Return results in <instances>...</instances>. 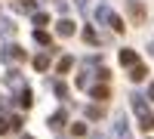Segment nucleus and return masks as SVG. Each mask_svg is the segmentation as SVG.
I'll return each mask as SVG.
<instances>
[{"label":"nucleus","instance_id":"obj_27","mask_svg":"<svg viewBox=\"0 0 154 139\" xmlns=\"http://www.w3.org/2000/svg\"><path fill=\"white\" fill-rule=\"evenodd\" d=\"M89 139H105V136H96V133H93V136H89Z\"/></svg>","mask_w":154,"mask_h":139},{"label":"nucleus","instance_id":"obj_3","mask_svg":"<svg viewBox=\"0 0 154 139\" xmlns=\"http://www.w3.org/2000/svg\"><path fill=\"white\" fill-rule=\"evenodd\" d=\"M114 136H117V139H133L130 124H126V118H123V115H117V118H114Z\"/></svg>","mask_w":154,"mask_h":139},{"label":"nucleus","instance_id":"obj_7","mask_svg":"<svg viewBox=\"0 0 154 139\" xmlns=\"http://www.w3.org/2000/svg\"><path fill=\"white\" fill-rule=\"evenodd\" d=\"M49 127H53V130H59V127H65V124H68V111L65 108H59V111H53V115H49Z\"/></svg>","mask_w":154,"mask_h":139},{"label":"nucleus","instance_id":"obj_20","mask_svg":"<svg viewBox=\"0 0 154 139\" xmlns=\"http://www.w3.org/2000/svg\"><path fill=\"white\" fill-rule=\"evenodd\" d=\"M83 40H86V43H99V37H96V31L89 28V25L83 28Z\"/></svg>","mask_w":154,"mask_h":139},{"label":"nucleus","instance_id":"obj_23","mask_svg":"<svg viewBox=\"0 0 154 139\" xmlns=\"http://www.w3.org/2000/svg\"><path fill=\"white\" fill-rule=\"evenodd\" d=\"M71 133H74V136H89L86 124H74V127H71Z\"/></svg>","mask_w":154,"mask_h":139},{"label":"nucleus","instance_id":"obj_11","mask_svg":"<svg viewBox=\"0 0 154 139\" xmlns=\"http://www.w3.org/2000/svg\"><path fill=\"white\" fill-rule=\"evenodd\" d=\"M145 74H148V68L139 62V65H133V68H130V81H136V84H139V81H145Z\"/></svg>","mask_w":154,"mask_h":139},{"label":"nucleus","instance_id":"obj_8","mask_svg":"<svg viewBox=\"0 0 154 139\" xmlns=\"http://www.w3.org/2000/svg\"><path fill=\"white\" fill-rule=\"evenodd\" d=\"M120 65H126V68L139 65V53L136 49H120Z\"/></svg>","mask_w":154,"mask_h":139},{"label":"nucleus","instance_id":"obj_4","mask_svg":"<svg viewBox=\"0 0 154 139\" xmlns=\"http://www.w3.org/2000/svg\"><path fill=\"white\" fill-rule=\"evenodd\" d=\"M3 59H6V62H12V59H16V62H25L28 56H25V49H22L19 43H9V46H3Z\"/></svg>","mask_w":154,"mask_h":139},{"label":"nucleus","instance_id":"obj_29","mask_svg":"<svg viewBox=\"0 0 154 139\" xmlns=\"http://www.w3.org/2000/svg\"><path fill=\"white\" fill-rule=\"evenodd\" d=\"M148 49H151V53H154V43H151V46H148Z\"/></svg>","mask_w":154,"mask_h":139},{"label":"nucleus","instance_id":"obj_28","mask_svg":"<svg viewBox=\"0 0 154 139\" xmlns=\"http://www.w3.org/2000/svg\"><path fill=\"white\" fill-rule=\"evenodd\" d=\"M19 139H34V136H19Z\"/></svg>","mask_w":154,"mask_h":139},{"label":"nucleus","instance_id":"obj_16","mask_svg":"<svg viewBox=\"0 0 154 139\" xmlns=\"http://www.w3.org/2000/svg\"><path fill=\"white\" fill-rule=\"evenodd\" d=\"M19 102H22V108H31V105H34V96H31V90H28V87H25V90L19 93Z\"/></svg>","mask_w":154,"mask_h":139},{"label":"nucleus","instance_id":"obj_22","mask_svg":"<svg viewBox=\"0 0 154 139\" xmlns=\"http://www.w3.org/2000/svg\"><path fill=\"white\" fill-rule=\"evenodd\" d=\"M77 87H80V90H89V71L77 74Z\"/></svg>","mask_w":154,"mask_h":139},{"label":"nucleus","instance_id":"obj_14","mask_svg":"<svg viewBox=\"0 0 154 139\" xmlns=\"http://www.w3.org/2000/svg\"><path fill=\"white\" fill-rule=\"evenodd\" d=\"M12 31H16V25H12L6 16H0V37H9Z\"/></svg>","mask_w":154,"mask_h":139},{"label":"nucleus","instance_id":"obj_15","mask_svg":"<svg viewBox=\"0 0 154 139\" xmlns=\"http://www.w3.org/2000/svg\"><path fill=\"white\" fill-rule=\"evenodd\" d=\"M34 40L40 43V46H49V43H53V37H49L43 28H34Z\"/></svg>","mask_w":154,"mask_h":139},{"label":"nucleus","instance_id":"obj_12","mask_svg":"<svg viewBox=\"0 0 154 139\" xmlns=\"http://www.w3.org/2000/svg\"><path fill=\"white\" fill-rule=\"evenodd\" d=\"M89 96H93V99H99V102H102V99H108L111 93H108V87H105V84H99V87H89Z\"/></svg>","mask_w":154,"mask_h":139},{"label":"nucleus","instance_id":"obj_1","mask_svg":"<svg viewBox=\"0 0 154 139\" xmlns=\"http://www.w3.org/2000/svg\"><path fill=\"white\" fill-rule=\"evenodd\" d=\"M96 19H99V22H105V25H108V28H111L114 34H123V28H126V25L120 22V16H114V12H111V6H108V3H102V6H99Z\"/></svg>","mask_w":154,"mask_h":139},{"label":"nucleus","instance_id":"obj_5","mask_svg":"<svg viewBox=\"0 0 154 139\" xmlns=\"http://www.w3.org/2000/svg\"><path fill=\"white\" fill-rule=\"evenodd\" d=\"M126 9H130V19L139 25V22H145V6L139 3V0H126Z\"/></svg>","mask_w":154,"mask_h":139},{"label":"nucleus","instance_id":"obj_21","mask_svg":"<svg viewBox=\"0 0 154 139\" xmlns=\"http://www.w3.org/2000/svg\"><path fill=\"white\" fill-rule=\"evenodd\" d=\"M71 65H74V59H71V56H62V59H59V71H62V74H65Z\"/></svg>","mask_w":154,"mask_h":139},{"label":"nucleus","instance_id":"obj_18","mask_svg":"<svg viewBox=\"0 0 154 139\" xmlns=\"http://www.w3.org/2000/svg\"><path fill=\"white\" fill-rule=\"evenodd\" d=\"M53 93H56L59 99H68V84H62V81H59V84H53Z\"/></svg>","mask_w":154,"mask_h":139},{"label":"nucleus","instance_id":"obj_30","mask_svg":"<svg viewBox=\"0 0 154 139\" xmlns=\"http://www.w3.org/2000/svg\"><path fill=\"white\" fill-rule=\"evenodd\" d=\"M151 127H154V124H151Z\"/></svg>","mask_w":154,"mask_h":139},{"label":"nucleus","instance_id":"obj_17","mask_svg":"<svg viewBox=\"0 0 154 139\" xmlns=\"http://www.w3.org/2000/svg\"><path fill=\"white\" fill-rule=\"evenodd\" d=\"M6 84H9V87H19V90H25V84H22V77H19V71H9Z\"/></svg>","mask_w":154,"mask_h":139},{"label":"nucleus","instance_id":"obj_6","mask_svg":"<svg viewBox=\"0 0 154 139\" xmlns=\"http://www.w3.org/2000/svg\"><path fill=\"white\" fill-rule=\"evenodd\" d=\"M74 31H77V28H74V22H71L68 16H62V19L56 22V34H59V37H71Z\"/></svg>","mask_w":154,"mask_h":139},{"label":"nucleus","instance_id":"obj_19","mask_svg":"<svg viewBox=\"0 0 154 139\" xmlns=\"http://www.w3.org/2000/svg\"><path fill=\"white\" fill-rule=\"evenodd\" d=\"M34 25H37V28H46V25H49V16H46V12H34Z\"/></svg>","mask_w":154,"mask_h":139},{"label":"nucleus","instance_id":"obj_13","mask_svg":"<svg viewBox=\"0 0 154 139\" xmlns=\"http://www.w3.org/2000/svg\"><path fill=\"white\" fill-rule=\"evenodd\" d=\"M86 118L89 121H102V118H105V108H102V105H86Z\"/></svg>","mask_w":154,"mask_h":139},{"label":"nucleus","instance_id":"obj_10","mask_svg":"<svg viewBox=\"0 0 154 139\" xmlns=\"http://www.w3.org/2000/svg\"><path fill=\"white\" fill-rule=\"evenodd\" d=\"M31 62H34V68H37V71H46V68H49V62H53V59H49V53H37V56H34Z\"/></svg>","mask_w":154,"mask_h":139},{"label":"nucleus","instance_id":"obj_26","mask_svg":"<svg viewBox=\"0 0 154 139\" xmlns=\"http://www.w3.org/2000/svg\"><path fill=\"white\" fill-rule=\"evenodd\" d=\"M148 99H151V102H154V84L148 87Z\"/></svg>","mask_w":154,"mask_h":139},{"label":"nucleus","instance_id":"obj_2","mask_svg":"<svg viewBox=\"0 0 154 139\" xmlns=\"http://www.w3.org/2000/svg\"><path fill=\"white\" fill-rule=\"evenodd\" d=\"M133 111L139 115L142 127H151V124H154V121H151V115H148V99H145V96H139V93L133 96Z\"/></svg>","mask_w":154,"mask_h":139},{"label":"nucleus","instance_id":"obj_24","mask_svg":"<svg viewBox=\"0 0 154 139\" xmlns=\"http://www.w3.org/2000/svg\"><path fill=\"white\" fill-rule=\"evenodd\" d=\"M9 130H22V118H19V115L9 118Z\"/></svg>","mask_w":154,"mask_h":139},{"label":"nucleus","instance_id":"obj_9","mask_svg":"<svg viewBox=\"0 0 154 139\" xmlns=\"http://www.w3.org/2000/svg\"><path fill=\"white\" fill-rule=\"evenodd\" d=\"M37 3H40V0H12V6H16V12H37Z\"/></svg>","mask_w":154,"mask_h":139},{"label":"nucleus","instance_id":"obj_25","mask_svg":"<svg viewBox=\"0 0 154 139\" xmlns=\"http://www.w3.org/2000/svg\"><path fill=\"white\" fill-rule=\"evenodd\" d=\"M0 133H9V121H0Z\"/></svg>","mask_w":154,"mask_h":139}]
</instances>
